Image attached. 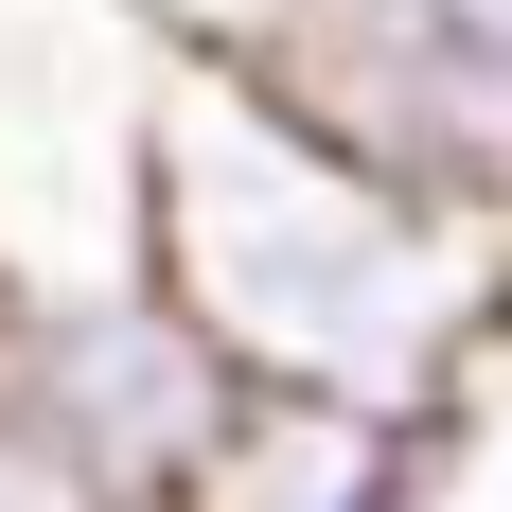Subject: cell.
<instances>
[{
  "label": "cell",
  "instance_id": "cell-3",
  "mask_svg": "<svg viewBox=\"0 0 512 512\" xmlns=\"http://www.w3.org/2000/svg\"><path fill=\"white\" fill-rule=\"evenodd\" d=\"M230 407H248V371L212 354L142 265H124V283L0 301V424L71 477V495H106V512H177L195 460L230 442Z\"/></svg>",
  "mask_w": 512,
  "mask_h": 512
},
{
  "label": "cell",
  "instance_id": "cell-1",
  "mask_svg": "<svg viewBox=\"0 0 512 512\" xmlns=\"http://www.w3.org/2000/svg\"><path fill=\"white\" fill-rule=\"evenodd\" d=\"M142 283L248 389L460 407L477 336L512 301V230L495 212H442V195H389L230 36H177L142 71Z\"/></svg>",
  "mask_w": 512,
  "mask_h": 512
},
{
  "label": "cell",
  "instance_id": "cell-2",
  "mask_svg": "<svg viewBox=\"0 0 512 512\" xmlns=\"http://www.w3.org/2000/svg\"><path fill=\"white\" fill-rule=\"evenodd\" d=\"M230 53L389 195L512 230V0H265Z\"/></svg>",
  "mask_w": 512,
  "mask_h": 512
},
{
  "label": "cell",
  "instance_id": "cell-5",
  "mask_svg": "<svg viewBox=\"0 0 512 512\" xmlns=\"http://www.w3.org/2000/svg\"><path fill=\"white\" fill-rule=\"evenodd\" d=\"M495 512H512V495H495Z\"/></svg>",
  "mask_w": 512,
  "mask_h": 512
},
{
  "label": "cell",
  "instance_id": "cell-4",
  "mask_svg": "<svg viewBox=\"0 0 512 512\" xmlns=\"http://www.w3.org/2000/svg\"><path fill=\"white\" fill-rule=\"evenodd\" d=\"M460 477V407H336V389H248L177 512H424Z\"/></svg>",
  "mask_w": 512,
  "mask_h": 512
}]
</instances>
